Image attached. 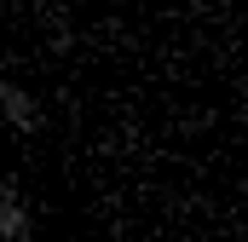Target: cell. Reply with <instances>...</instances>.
Masks as SVG:
<instances>
[{"label": "cell", "instance_id": "obj_1", "mask_svg": "<svg viewBox=\"0 0 248 242\" xmlns=\"http://www.w3.org/2000/svg\"><path fill=\"white\" fill-rule=\"evenodd\" d=\"M0 121H6L12 133H41V127H46V104L35 98V87L0 75Z\"/></svg>", "mask_w": 248, "mask_h": 242}, {"label": "cell", "instance_id": "obj_2", "mask_svg": "<svg viewBox=\"0 0 248 242\" xmlns=\"http://www.w3.org/2000/svg\"><path fill=\"white\" fill-rule=\"evenodd\" d=\"M23 237H35V213H29V202L6 184V190H0V242H23Z\"/></svg>", "mask_w": 248, "mask_h": 242}, {"label": "cell", "instance_id": "obj_3", "mask_svg": "<svg viewBox=\"0 0 248 242\" xmlns=\"http://www.w3.org/2000/svg\"><path fill=\"white\" fill-rule=\"evenodd\" d=\"M237 121H243V127H248V92H243V98H237Z\"/></svg>", "mask_w": 248, "mask_h": 242}, {"label": "cell", "instance_id": "obj_4", "mask_svg": "<svg viewBox=\"0 0 248 242\" xmlns=\"http://www.w3.org/2000/svg\"><path fill=\"white\" fill-rule=\"evenodd\" d=\"M23 242H41V237H23Z\"/></svg>", "mask_w": 248, "mask_h": 242}]
</instances>
